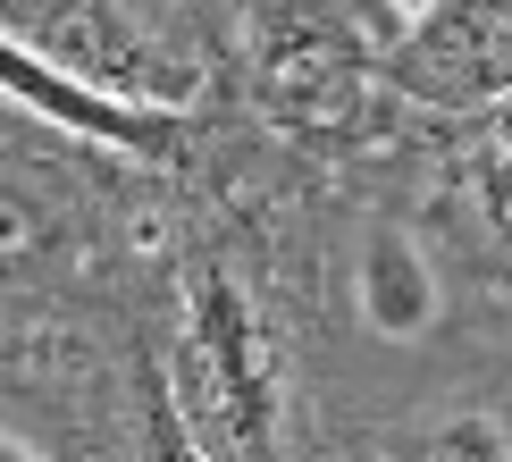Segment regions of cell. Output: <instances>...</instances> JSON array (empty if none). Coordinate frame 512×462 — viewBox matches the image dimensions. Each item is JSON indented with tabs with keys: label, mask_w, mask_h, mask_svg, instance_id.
<instances>
[{
	"label": "cell",
	"mask_w": 512,
	"mask_h": 462,
	"mask_svg": "<svg viewBox=\"0 0 512 462\" xmlns=\"http://www.w3.org/2000/svg\"><path fill=\"white\" fill-rule=\"evenodd\" d=\"M143 462H210L194 446V429L177 420V404H168V387L152 378V395H143Z\"/></svg>",
	"instance_id": "obj_9"
},
{
	"label": "cell",
	"mask_w": 512,
	"mask_h": 462,
	"mask_svg": "<svg viewBox=\"0 0 512 462\" xmlns=\"http://www.w3.org/2000/svg\"><path fill=\"white\" fill-rule=\"evenodd\" d=\"M387 93L445 118H487L512 101V0H437L387 59Z\"/></svg>",
	"instance_id": "obj_3"
},
{
	"label": "cell",
	"mask_w": 512,
	"mask_h": 462,
	"mask_svg": "<svg viewBox=\"0 0 512 462\" xmlns=\"http://www.w3.org/2000/svg\"><path fill=\"white\" fill-rule=\"evenodd\" d=\"M0 462H42V454H26V446H17L9 429H0Z\"/></svg>",
	"instance_id": "obj_11"
},
{
	"label": "cell",
	"mask_w": 512,
	"mask_h": 462,
	"mask_svg": "<svg viewBox=\"0 0 512 462\" xmlns=\"http://www.w3.org/2000/svg\"><path fill=\"white\" fill-rule=\"evenodd\" d=\"M353 311H361V328L387 336V345H420V336L437 328L445 286H437V261H429V244H420L412 227L378 219L370 236H361V252H353Z\"/></svg>",
	"instance_id": "obj_6"
},
{
	"label": "cell",
	"mask_w": 512,
	"mask_h": 462,
	"mask_svg": "<svg viewBox=\"0 0 512 462\" xmlns=\"http://www.w3.org/2000/svg\"><path fill=\"white\" fill-rule=\"evenodd\" d=\"M403 462H512V429L496 412H445L412 437Z\"/></svg>",
	"instance_id": "obj_7"
},
{
	"label": "cell",
	"mask_w": 512,
	"mask_h": 462,
	"mask_svg": "<svg viewBox=\"0 0 512 462\" xmlns=\"http://www.w3.org/2000/svg\"><path fill=\"white\" fill-rule=\"evenodd\" d=\"M0 34H9L17 51L51 59V68L101 84V93H118V101L177 110V101L194 93V68L160 59V42H143L118 0H0Z\"/></svg>",
	"instance_id": "obj_4"
},
{
	"label": "cell",
	"mask_w": 512,
	"mask_h": 462,
	"mask_svg": "<svg viewBox=\"0 0 512 462\" xmlns=\"http://www.w3.org/2000/svg\"><path fill=\"white\" fill-rule=\"evenodd\" d=\"M160 387L210 462H277L286 362H277V336L236 269L219 261L185 269V328H177V362H168Z\"/></svg>",
	"instance_id": "obj_1"
},
{
	"label": "cell",
	"mask_w": 512,
	"mask_h": 462,
	"mask_svg": "<svg viewBox=\"0 0 512 462\" xmlns=\"http://www.w3.org/2000/svg\"><path fill=\"white\" fill-rule=\"evenodd\" d=\"M0 93H17L34 118H51V126H76V135H93V143H118V152H143V160H168L177 152V110H152V101H118V93H101V84H84L68 68H51V59H34V51H17L9 34H0Z\"/></svg>",
	"instance_id": "obj_5"
},
{
	"label": "cell",
	"mask_w": 512,
	"mask_h": 462,
	"mask_svg": "<svg viewBox=\"0 0 512 462\" xmlns=\"http://www.w3.org/2000/svg\"><path fill=\"white\" fill-rule=\"evenodd\" d=\"M471 194H479L487 236L512 252V101L487 110V135H479V160H471Z\"/></svg>",
	"instance_id": "obj_8"
},
{
	"label": "cell",
	"mask_w": 512,
	"mask_h": 462,
	"mask_svg": "<svg viewBox=\"0 0 512 462\" xmlns=\"http://www.w3.org/2000/svg\"><path fill=\"white\" fill-rule=\"evenodd\" d=\"M252 84H261L269 118H286L311 143H370L395 118L387 68L345 0H261Z\"/></svg>",
	"instance_id": "obj_2"
},
{
	"label": "cell",
	"mask_w": 512,
	"mask_h": 462,
	"mask_svg": "<svg viewBox=\"0 0 512 462\" xmlns=\"http://www.w3.org/2000/svg\"><path fill=\"white\" fill-rule=\"evenodd\" d=\"M387 9L403 17V26H412V17H429V9H437V0H387Z\"/></svg>",
	"instance_id": "obj_10"
}]
</instances>
